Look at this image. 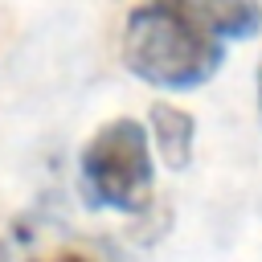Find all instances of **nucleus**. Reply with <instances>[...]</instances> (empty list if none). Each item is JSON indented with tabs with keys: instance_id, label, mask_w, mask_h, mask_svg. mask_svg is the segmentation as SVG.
Wrapping results in <instances>:
<instances>
[{
	"instance_id": "f257e3e1",
	"label": "nucleus",
	"mask_w": 262,
	"mask_h": 262,
	"mask_svg": "<svg viewBox=\"0 0 262 262\" xmlns=\"http://www.w3.org/2000/svg\"><path fill=\"white\" fill-rule=\"evenodd\" d=\"M225 61V41L168 0H143L123 25V66L156 90H196Z\"/></svg>"
},
{
	"instance_id": "f03ea898",
	"label": "nucleus",
	"mask_w": 262,
	"mask_h": 262,
	"mask_svg": "<svg viewBox=\"0 0 262 262\" xmlns=\"http://www.w3.org/2000/svg\"><path fill=\"white\" fill-rule=\"evenodd\" d=\"M78 188L90 209L143 213L156 188L151 135L139 119L102 123L78 156Z\"/></svg>"
},
{
	"instance_id": "7ed1b4c3",
	"label": "nucleus",
	"mask_w": 262,
	"mask_h": 262,
	"mask_svg": "<svg viewBox=\"0 0 262 262\" xmlns=\"http://www.w3.org/2000/svg\"><path fill=\"white\" fill-rule=\"evenodd\" d=\"M0 262H123V254L53 213H20L0 233Z\"/></svg>"
},
{
	"instance_id": "20e7f679",
	"label": "nucleus",
	"mask_w": 262,
	"mask_h": 262,
	"mask_svg": "<svg viewBox=\"0 0 262 262\" xmlns=\"http://www.w3.org/2000/svg\"><path fill=\"white\" fill-rule=\"evenodd\" d=\"M221 41H246L262 29V0H168Z\"/></svg>"
},
{
	"instance_id": "39448f33",
	"label": "nucleus",
	"mask_w": 262,
	"mask_h": 262,
	"mask_svg": "<svg viewBox=\"0 0 262 262\" xmlns=\"http://www.w3.org/2000/svg\"><path fill=\"white\" fill-rule=\"evenodd\" d=\"M147 135L151 147L160 151V160L172 172H184L192 164V147H196V119L184 106L172 102H151L147 106Z\"/></svg>"
},
{
	"instance_id": "423d86ee",
	"label": "nucleus",
	"mask_w": 262,
	"mask_h": 262,
	"mask_svg": "<svg viewBox=\"0 0 262 262\" xmlns=\"http://www.w3.org/2000/svg\"><path fill=\"white\" fill-rule=\"evenodd\" d=\"M258 111H262V61H258Z\"/></svg>"
}]
</instances>
